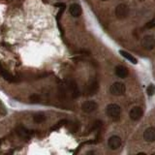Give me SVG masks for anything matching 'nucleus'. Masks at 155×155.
<instances>
[{
    "mask_svg": "<svg viewBox=\"0 0 155 155\" xmlns=\"http://www.w3.org/2000/svg\"><path fill=\"white\" fill-rule=\"evenodd\" d=\"M106 114L113 120H118L121 114V109L117 104H109L106 108Z\"/></svg>",
    "mask_w": 155,
    "mask_h": 155,
    "instance_id": "obj_1",
    "label": "nucleus"
},
{
    "mask_svg": "<svg viewBox=\"0 0 155 155\" xmlns=\"http://www.w3.org/2000/svg\"><path fill=\"white\" fill-rule=\"evenodd\" d=\"M125 91H126L125 84L119 83V81H116V83L113 84L110 88V92L114 96H121L125 93Z\"/></svg>",
    "mask_w": 155,
    "mask_h": 155,
    "instance_id": "obj_2",
    "label": "nucleus"
},
{
    "mask_svg": "<svg viewBox=\"0 0 155 155\" xmlns=\"http://www.w3.org/2000/svg\"><path fill=\"white\" fill-rule=\"evenodd\" d=\"M129 7L126 4H119L115 8V17L118 20H124L129 16Z\"/></svg>",
    "mask_w": 155,
    "mask_h": 155,
    "instance_id": "obj_3",
    "label": "nucleus"
},
{
    "mask_svg": "<svg viewBox=\"0 0 155 155\" xmlns=\"http://www.w3.org/2000/svg\"><path fill=\"white\" fill-rule=\"evenodd\" d=\"M141 47L146 50H151L155 47V38L151 35H146L141 39Z\"/></svg>",
    "mask_w": 155,
    "mask_h": 155,
    "instance_id": "obj_4",
    "label": "nucleus"
},
{
    "mask_svg": "<svg viewBox=\"0 0 155 155\" xmlns=\"http://www.w3.org/2000/svg\"><path fill=\"white\" fill-rule=\"evenodd\" d=\"M143 115H144V110L141 109V107H134L130 111V113H129V116H130V118L132 120H134V121H138V120H140L141 117H143Z\"/></svg>",
    "mask_w": 155,
    "mask_h": 155,
    "instance_id": "obj_5",
    "label": "nucleus"
},
{
    "mask_svg": "<svg viewBox=\"0 0 155 155\" xmlns=\"http://www.w3.org/2000/svg\"><path fill=\"white\" fill-rule=\"evenodd\" d=\"M97 109H98V104L95 101H87L81 106V110L87 114L93 113V111H95Z\"/></svg>",
    "mask_w": 155,
    "mask_h": 155,
    "instance_id": "obj_6",
    "label": "nucleus"
},
{
    "mask_svg": "<svg viewBox=\"0 0 155 155\" xmlns=\"http://www.w3.org/2000/svg\"><path fill=\"white\" fill-rule=\"evenodd\" d=\"M99 90V84L98 81L93 79L89 81V84H87V95H94V94H96L97 91Z\"/></svg>",
    "mask_w": 155,
    "mask_h": 155,
    "instance_id": "obj_7",
    "label": "nucleus"
},
{
    "mask_svg": "<svg viewBox=\"0 0 155 155\" xmlns=\"http://www.w3.org/2000/svg\"><path fill=\"white\" fill-rule=\"evenodd\" d=\"M108 145L113 150L117 149L121 145V139L118 136H111L109 139V141H108Z\"/></svg>",
    "mask_w": 155,
    "mask_h": 155,
    "instance_id": "obj_8",
    "label": "nucleus"
},
{
    "mask_svg": "<svg viewBox=\"0 0 155 155\" xmlns=\"http://www.w3.org/2000/svg\"><path fill=\"white\" fill-rule=\"evenodd\" d=\"M144 139L146 141H155V128L149 127L145 129L144 132Z\"/></svg>",
    "mask_w": 155,
    "mask_h": 155,
    "instance_id": "obj_9",
    "label": "nucleus"
},
{
    "mask_svg": "<svg viewBox=\"0 0 155 155\" xmlns=\"http://www.w3.org/2000/svg\"><path fill=\"white\" fill-rule=\"evenodd\" d=\"M114 72H115V75L117 76L118 78H120V79H125V78L129 74L128 69L126 67L122 66V65L116 66L115 69H114Z\"/></svg>",
    "mask_w": 155,
    "mask_h": 155,
    "instance_id": "obj_10",
    "label": "nucleus"
},
{
    "mask_svg": "<svg viewBox=\"0 0 155 155\" xmlns=\"http://www.w3.org/2000/svg\"><path fill=\"white\" fill-rule=\"evenodd\" d=\"M69 12H70V14L75 17V18H78V17H80L81 15V13H83V10H81V7L79 5V4L77 3H74L72 4L69 8Z\"/></svg>",
    "mask_w": 155,
    "mask_h": 155,
    "instance_id": "obj_11",
    "label": "nucleus"
},
{
    "mask_svg": "<svg viewBox=\"0 0 155 155\" xmlns=\"http://www.w3.org/2000/svg\"><path fill=\"white\" fill-rule=\"evenodd\" d=\"M69 88H70V91H71V94L73 98H77L79 97L80 95V90H79V87H78V85L76 84V81H71L70 83H69Z\"/></svg>",
    "mask_w": 155,
    "mask_h": 155,
    "instance_id": "obj_12",
    "label": "nucleus"
},
{
    "mask_svg": "<svg viewBox=\"0 0 155 155\" xmlns=\"http://www.w3.org/2000/svg\"><path fill=\"white\" fill-rule=\"evenodd\" d=\"M119 53L121 54L124 58H126V59L129 60L130 62H132L133 64H137V63H138V60H137L134 56H133L132 54H130L129 53H127V51H125V50H120Z\"/></svg>",
    "mask_w": 155,
    "mask_h": 155,
    "instance_id": "obj_13",
    "label": "nucleus"
},
{
    "mask_svg": "<svg viewBox=\"0 0 155 155\" xmlns=\"http://www.w3.org/2000/svg\"><path fill=\"white\" fill-rule=\"evenodd\" d=\"M0 74H1V76H2L5 80H7L8 81H11V83H12V81H15L14 78H13V77L9 74V73L6 72L5 70H4L1 65H0Z\"/></svg>",
    "mask_w": 155,
    "mask_h": 155,
    "instance_id": "obj_14",
    "label": "nucleus"
},
{
    "mask_svg": "<svg viewBox=\"0 0 155 155\" xmlns=\"http://www.w3.org/2000/svg\"><path fill=\"white\" fill-rule=\"evenodd\" d=\"M33 120L35 122H37V123H41V122L45 121V120H46V116H45L44 114H40V113H39V114L34 115Z\"/></svg>",
    "mask_w": 155,
    "mask_h": 155,
    "instance_id": "obj_15",
    "label": "nucleus"
},
{
    "mask_svg": "<svg viewBox=\"0 0 155 155\" xmlns=\"http://www.w3.org/2000/svg\"><path fill=\"white\" fill-rule=\"evenodd\" d=\"M68 123H69V122H68L67 119H62V120H60L59 122L56 123V125H54L53 128H51V130H55V129H58V128H60L61 126L65 125V124H68Z\"/></svg>",
    "mask_w": 155,
    "mask_h": 155,
    "instance_id": "obj_16",
    "label": "nucleus"
},
{
    "mask_svg": "<svg viewBox=\"0 0 155 155\" xmlns=\"http://www.w3.org/2000/svg\"><path fill=\"white\" fill-rule=\"evenodd\" d=\"M146 93H147L148 96H153L155 94V87L153 84H150L146 88Z\"/></svg>",
    "mask_w": 155,
    "mask_h": 155,
    "instance_id": "obj_17",
    "label": "nucleus"
},
{
    "mask_svg": "<svg viewBox=\"0 0 155 155\" xmlns=\"http://www.w3.org/2000/svg\"><path fill=\"white\" fill-rule=\"evenodd\" d=\"M18 134L21 137H24V136H27L28 135V131L23 129V127H20L19 130H18Z\"/></svg>",
    "mask_w": 155,
    "mask_h": 155,
    "instance_id": "obj_18",
    "label": "nucleus"
},
{
    "mask_svg": "<svg viewBox=\"0 0 155 155\" xmlns=\"http://www.w3.org/2000/svg\"><path fill=\"white\" fill-rule=\"evenodd\" d=\"M55 6H56V7H63V6H66L65 5V4H64V3H55Z\"/></svg>",
    "mask_w": 155,
    "mask_h": 155,
    "instance_id": "obj_19",
    "label": "nucleus"
},
{
    "mask_svg": "<svg viewBox=\"0 0 155 155\" xmlns=\"http://www.w3.org/2000/svg\"><path fill=\"white\" fill-rule=\"evenodd\" d=\"M101 1H108V0H101Z\"/></svg>",
    "mask_w": 155,
    "mask_h": 155,
    "instance_id": "obj_20",
    "label": "nucleus"
}]
</instances>
